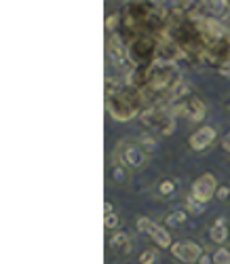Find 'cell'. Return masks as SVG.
I'll return each instance as SVG.
<instances>
[{
	"label": "cell",
	"instance_id": "cell-6",
	"mask_svg": "<svg viewBox=\"0 0 230 264\" xmlns=\"http://www.w3.org/2000/svg\"><path fill=\"white\" fill-rule=\"evenodd\" d=\"M171 110L175 117H184L190 123H203V119L207 117V106L199 95H188V98H182L175 104H171Z\"/></svg>",
	"mask_w": 230,
	"mask_h": 264
},
{
	"label": "cell",
	"instance_id": "cell-23",
	"mask_svg": "<svg viewBox=\"0 0 230 264\" xmlns=\"http://www.w3.org/2000/svg\"><path fill=\"white\" fill-rule=\"evenodd\" d=\"M222 148H224L226 152H230V131H228V133L222 137Z\"/></svg>",
	"mask_w": 230,
	"mask_h": 264
},
{
	"label": "cell",
	"instance_id": "cell-12",
	"mask_svg": "<svg viewBox=\"0 0 230 264\" xmlns=\"http://www.w3.org/2000/svg\"><path fill=\"white\" fill-rule=\"evenodd\" d=\"M209 241L216 243L218 248L228 241V228H226V220L224 218H218L216 222L211 224V228H209Z\"/></svg>",
	"mask_w": 230,
	"mask_h": 264
},
{
	"label": "cell",
	"instance_id": "cell-3",
	"mask_svg": "<svg viewBox=\"0 0 230 264\" xmlns=\"http://www.w3.org/2000/svg\"><path fill=\"white\" fill-rule=\"evenodd\" d=\"M161 40L163 36H141L125 45L127 49V59L133 70L146 68L161 59Z\"/></svg>",
	"mask_w": 230,
	"mask_h": 264
},
{
	"label": "cell",
	"instance_id": "cell-15",
	"mask_svg": "<svg viewBox=\"0 0 230 264\" xmlns=\"http://www.w3.org/2000/svg\"><path fill=\"white\" fill-rule=\"evenodd\" d=\"M186 220H188V211L186 209H173L165 216V224L171 226V228H180L182 224H186Z\"/></svg>",
	"mask_w": 230,
	"mask_h": 264
},
{
	"label": "cell",
	"instance_id": "cell-9",
	"mask_svg": "<svg viewBox=\"0 0 230 264\" xmlns=\"http://www.w3.org/2000/svg\"><path fill=\"white\" fill-rule=\"evenodd\" d=\"M203 252L205 250L194 241H175L171 245V256L178 262H184V264H199Z\"/></svg>",
	"mask_w": 230,
	"mask_h": 264
},
{
	"label": "cell",
	"instance_id": "cell-5",
	"mask_svg": "<svg viewBox=\"0 0 230 264\" xmlns=\"http://www.w3.org/2000/svg\"><path fill=\"white\" fill-rule=\"evenodd\" d=\"M114 156H116L127 169H141V167H146L150 163V158H152V154H148L137 139H131V137L120 139L116 148H114Z\"/></svg>",
	"mask_w": 230,
	"mask_h": 264
},
{
	"label": "cell",
	"instance_id": "cell-7",
	"mask_svg": "<svg viewBox=\"0 0 230 264\" xmlns=\"http://www.w3.org/2000/svg\"><path fill=\"white\" fill-rule=\"evenodd\" d=\"M137 231L139 233H144V235H148L150 239H152L158 248H163V250H167L169 248L171 250V245H173V241H171V235L167 233V228H163L161 224H156V222H152L150 218H146V216H139L137 218Z\"/></svg>",
	"mask_w": 230,
	"mask_h": 264
},
{
	"label": "cell",
	"instance_id": "cell-4",
	"mask_svg": "<svg viewBox=\"0 0 230 264\" xmlns=\"http://www.w3.org/2000/svg\"><path fill=\"white\" fill-rule=\"evenodd\" d=\"M175 119L178 117L173 114L171 106H154V108L141 110V114H139V121L144 123L150 131H154L156 135H163V137L173 135Z\"/></svg>",
	"mask_w": 230,
	"mask_h": 264
},
{
	"label": "cell",
	"instance_id": "cell-22",
	"mask_svg": "<svg viewBox=\"0 0 230 264\" xmlns=\"http://www.w3.org/2000/svg\"><path fill=\"white\" fill-rule=\"evenodd\" d=\"M199 264H214V262H211V254H209L207 250H205V252H203V256H201Z\"/></svg>",
	"mask_w": 230,
	"mask_h": 264
},
{
	"label": "cell",
	"instance_id": "cell-17",
	"mask_svg": "<svg viewBox=\"0 0 230 264\" xmlns=\"http://www.w3.org/2000/svg\"><path fill=\"white\" fill-rule=\"evenodd\" d=\"M186 211L192 214V216H201V214H205V211H207V205L205 203H199L197 199H192L188 195V197H186Z\"/></svg>",
	"mask_w": 230,
	"mask_h": 264
},
{
	"label": "cell",
	"instance_id": "cell-24",
	"mask_svg": "<svg viewBox=\"0 0 230 264\" xmlns=\"http://www.w3.org/2000/svg\"><path fill=\"white\" fill-rule=\"evenodd\" d=\"M104 211H106V214H112V211H114V207H112L110 201H106V203H104Z\"/></svg>",
	"mask_w": 230,
	"mask_h": 264
},
{
	"label": "cell",
	"instance_id": "cell-16",
	"mask_svg": "<svg viewBox=\"0 0 230 264\" xmlns=\"http://www.w3.org/2000/svg\"><path fill=\"white\" fill-rule=\"evenodd\" d=\"M211 262L214 264H230V250L226 245H220L211 252Z\"/></svg>",
	"mask_w": 230,
	"mask_h": 264
},
{
	"label": "cell",
	"instance_id": "cell-11",
	"mask_svg": "<svg viewBox=\"0 0 230 264\" xmlns=\"http://www.w3.org/2000/svg\"><path fill=\"white\" fill-rule=\"evenodd\" d=\"M131 169H127L125 165H122L116 156H114V161L110 163V175H112V180L116 182V186H129V182H131Z\"/></svg>",
	"mask_w": 230,
	"mask_h": 264
},
{
	"label": "cell",
	"instance_id": "cell-13",
	"mask_svg": "<svg viewBox=\"0 0 230 264\" xmlns=\"http://www.w3.org/2000/svg\"><path fill=\"white\" fill-rule=\"evenodd\" d=\"M108 245H110V248L120 250L122 254H129L131 250H133V243H131L129 235L122 233V231H116L114 235H110V237H108Z\"/></svg>",
	"mask_w": 230,
	"mask_h": 264
},
{
	"label": "cell",
	"instance_id": "cell-20",
	"mask_svg": "<svg viewBox=\"0 0 230 264\" xmlns=\"http://www.w3.org/2000/svg\"><path fill=\"white\" fill-rule=\"evenodd\" d=\"M137 142L141 144V148L148 152V154H152L154 152V148H156V139L152 137V135H148V133H144V135H139L137 137Z\"/></svg>",
	"mask_w": 230,
	"mask_h": 264
},
{
	"label": "cell",
	"instance_id": "cell-19",
	"mask_svg": "<svg viewBox=\"0 0 230 264\" xmlns=\"http://www.w3.org/2000/svg\"><path fill=\"white\" fill-rule=\"evenodd\" d=\"M118 226H120V218H118L116 211L104 216V228L106 231H118Z\"/></svg>",
	"mask_w": 230,
	"mask_h": 264
},
{
	"label": "cell",
	"instance_id": "cell-1",
	"mask_svg": "<svg viewBox=\"0 0 230 264\" xmlns=\"http://www.w3.org/2000/svg\"><path fill=\"white\" fill-rule=\"evenodd\" d=\"M118 13L120 38L125 45L141 36H165L169 25V6L161 2H127Z\"/></svg>",
	"mask_w": 230,
	"mask_h": 264
},
{
	"label": "cell",
	"instance_id": "cell-2",
	"mask_svg": "<svg viewBox=\"0 0 230 264\" xmlns=\"http://www.w3.org/2000/svg\"><path fill=\"white\" fill-rule=\"evenodd\" d=\"M106 110L116 123H129L139 117L144 106L133 87H129L118 76L106 74Z\"/></svg>",
	"mask_w": 230,
	"mask_h": 264
},
{
	"label": "cell",
	"instance_id": "cell-14",
	"mask_svg": "<svg viewBox=\"0 0 230 264\" xmlns=\"http://www.w3.org/2000/svg\"><path fill=\"white\" fill-rule=\"evenodd\" d=\"M175 190H178V186H175V180H171V178H163L161 182L156 184L154 195H156L158 199L167 201V199H171V197L175 195Z\"/></svg>",
	"mask_w": 230,
	"mask_h": 264
},
{
	"label": "cell",
	"instance_id": "cell-8",
	"mask_svg": "<svg viewBox=\"0 0 230 264\" xmlns=\"http://www.w3.org/2000/svg\"><path fill=\"white\" fill-rule=\"evenodd\" d=\"M218 180H216V175L214 173H203L201 178H197L192 182V188H190V192L188 195L192 197V199H197L199 203H209L211 199L216 197V192H218Z\"/></svg>",
	"mask_w": 230,
	"mask_h": 264
},
{
	"label": "cell",
	"instance_id": "cell-18",
	"mask_svg": "<svg viewBox=\"0 0 230 264\" xmlns=\"http://www.w3.org/2000/svg\"><path fill=\"white\" fill-rule=\"evenodd\" d=\"M137 262L139 264H158L161 262V254H158V250H154V248H148V250L141 252Z\"/></svg>",
	"mask_w": 230,
	"mask_h": 264
},
{
	"label": "cell",
	"instance_id": "cell-21",
	"mask_svg": "<svg viewBox=\"0 0 230 264\" xmlns=\"http://www.w3.org/2000/svg\"><path fill=\"white\" fill-rule=\"evenodd\" d=\"M216 197H218V201H228V199H230V186H226V184H222V186L218 188Z\"/></svg>",
	"mask_w": 230,
	"mask_h": 264
},
{
	"label": "cell",
	"instance_id": "cell-10",
	"mask_svg": "<svg viewBox=\"0 0 230 264\" xmlns=\"http://www.w3.org/2000/svg\"><path fill=\"white\" fill-rule=\"evenodd\" d=\"M216 137H218V133H216L214 127H211V125H203L201 129H197L190 135L188 144H190V148H192L194 152H203V150H207V148L216 142Z\"/></svg>",
	"mask_w": 230,
	"mask_h": 264
}]
</instances>
